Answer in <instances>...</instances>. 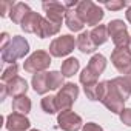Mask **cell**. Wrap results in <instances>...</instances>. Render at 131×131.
<instances>
[{
  "label": "cell",
  "instance_id": "cell-14",
  "mask_svg": "<svg viewBox=\"0 0 131 131\" xmlns=\"http://www.w3.org/2000/svg\"><path fill=\"white\" fill-rule=\"evenodd\" d=\"M60 28H62L60 23L51 22V20H48L46 17H43V20H42V23H40V28H39V31L36 32V36L40 37V39L52 37V36H56V34L60 32Z\"/></svg>",
  "mask_w": 131,
  "mask_h": 131
},
{
  "label": "cell",
  "instance_id": "cell-19",
  "mask_svg": "<svg viewBox=\"0 0 131 131\" xmlns=\"http://www.w3.org/2000/svg\"><path fill=\"white\" fill-rule=\"evenodd\" d=\"M29 13H31V8H29L26 3H23V2H19V3L14 5L13 11L9 13V19L13 20V23L20 25V23L23 22V19H25Z\"/></svg>",
  "mask_w": 131,
  "mask_h": 131
},
{
  "label": "cell",
  "instance_id": "cell-29",
  "mask_svg": "<svg viewBox=\"0 0 131 131\" xmlns=\"http://www.w3.org/2000/svg\"><path fill=\"white\" fill-rule=\"evenodd\" d=\"M97 85L99 83H93V85L83 86V93H85L86 99H90L91 102H96L97 100Z\"/></svg>",
  "mask_w": 131,
  "mask_h": 131
},
{
  "label": "cell",
  "instance_id": "cell-27",
  "mask_svg": "<svg viewBox=\"0 0 131 131\" xmlns=\"http://www.w3.org/2000/svg\"><path fill=\"white\" fill-rule=\"evenodd\" d=\"M97 79H99V76H96V74H94L91 70H88V68H85V70L80 73V76H79V80H80V83H82L83 86L93 85V83H99Z\"/></svg>",
  "mask_w": 131,
  "mask_h": 131
},
{
  "label": "cell",
  "instance_id": "cell-11",
  "mask_svg": "<svg viewBox=\"0 0 131 131\" xmlns=\"http://www.w3.org/2000/svg\"><path fill=\"white\" fill-rule=\"evenodd\" d=\"M8 131H26L31 128V122L25 114L20 113H11L6 116V123H5Z\"/></svg>",
  "mask_w": 131,
  "mask_h": 131
},
{
  "label": "cell",
  "instance_id": "cell-13",
  "mask_svg": "<svg viewBox=\"0 0 131 131\" xmlns=\"http://www.w3.org/2000/svg\"><path fill=\"white\" fill-rule=\"evenodd\" d=\"M6 88H8V94L9 96H13V97H20V96H26V91H28V82L23 79V77H20V76H17V77H14L11 82H8L6 83Z\"/></svg>",
  "mask_w": 131,
  "mask_h": 131
},
{
  "label": "cell",
  "instance_id": "cell-8",
  "mask_svg": "<svg viewBox=\"0 0 131 131\" xmlns=\"http://www.w3.org/2000/svg\"><path fill=\"white\" fill-rule=\"evenodd\" d=\"M111 63L122 76L131 74V52L128 48H114L111 52Z\"/></svg>",
  "mask_w": 131,
  "mask_h": 131
},
{
  "label": "cell",
  "instance_id": "cell-6",
  "mask_svg": "<svg viewBox=\"0 0 131 131\" xmlns=\"http://www.w3.org/2000/svg\"><path fill=\"white\" fill-rule=\"evenodd\" d=\"M106 28H108V34L116 48H128L131 36L128 34V28L123 23V20L114 19L106 25Z\"/></svg>",
  "mask_w": 131,
  "mask_h": 131
},
{
  "label": "cell",
  "instance_id": "cell-31",
  "mask_svg": "<svg viewBox=\"0 0 131 131\" xmlns=\"http://www.w3.org/2000/svg\"><path fill=\"white\" fill-rule=\"evenodd\" d=\"M120 122L126 126H131V108H123V111L119 114Z\"/></svg>",
  "mask_w": 131,
  "mask_h": 131
},
{
  "label": "cell",
  "instance_id": "cell-28",
  "mask_svg": "<svg viewBox=\"0 0 131 131\" xmlns=\"http://www.w3.org/2000/svg\"><path fill=\"white\" fill-rule=\"evenodd\" d=\"M129 3L128 2H125V0H111V2H105L103 3V6L106 8V9H110V11H120V9H123L125 6H128Z\"/></svg>",
  "mask_w": 131,
  "mask_h": 131
},
{
  "label": "cell",
  "instance_id": "cell-24",
  "mask_svg": "<svg viewBox=\"0 0 131 131\" xmlns=\"http://www.w3.org/2000/svg\"><path fill=\"white\" fill-rule=\"evenodd\" d=\"M63 74L60 71H49L48 73V86L49 90H60L65 85Z\"/></svg>",
  "mask_w": 131,
  "mask_h": 131
},
{
  "label": "cell",
  "instance_id": "cell-10",
  "mask_svg": "<svg viewBox=\"0 0 131 131\" xmlns=\"http://www.w3.org/2000/svg\"><path fill=\"white\" fill-rule=\"evenodd\" d=\"M42 8L46 13L48 20L60 23V25H62V20H65V16L68 13L65 3H60V2H45V3H42Z\"/></svg>",
  "mask_w": 131,
  "mask_h": 131
},
{
  "label": "cell",
  "instance_id": "cell-32",
  "mask_svg": "<svg viewBox=\"0 0 131 131\" xmlns=\"http://www.w3.org/2000/svg\"><path fill=\"white\" fill-rule=\"evenodd\" d=\"M82 131H103V128L99 125V123H94V122H88L83 125Z\"/></svg>",
  "mask_w": 131,
  "mask_h": 131
},
{
  "label": "cell",
  "instance_id": "cell-15",
  "mask_svg": "<svg viewBox=\"0 0 131 131\" xmlns=\"http://www.w3.org/2000/svg\"><path fill=\"white\" fill-rule=\"evenodd\" d=\"M111 83L114 86V90L117 91V94L126 102L131 96V82L126 76H120V77H116V79H111Z\"/></svg>",
  "mask_w": 131,
  "mask_h": 131
},
{
  "label": "cell",
  "instance_id": "cell-17",
  "mask_svg": "<svg viewBox=\"0 0 131 131\" xmlns=\"http://www.w3.org/2000/svg\"><path fill=\"white\" fill-rule=\"evenodd\" d=\"M77 48L80 52L83 54H91L97 49V46L94 45L93 39H91V34L90 31H82L79 36H77Z\"/></svg>",
  "mask_w": 131,
  "mask_h": 131
},
{
  "label": "cell",
  "instance_id": "cell-3",
  "mask_svg": "<svg viewBox=\"0 0 131 131\" xmlns=\"http://www.w3.org/2000/svg\"><path fill=\"white\" fill-rule=\"evenodd\" d=\"M29 52V43L22 36H14L11 43L2 51V62L3 63H16V60L23 59Z\"/></svg>",
  "mask_w": 131,
  "mask_h": 131
},
{
  "label": "cell",
  "instance_id": "cell-36",
  "mask_svg": "<svg viewBox=\"0 0 131 131\" xmlns=\"http://www.w3.org/2000/svg\"><path fill=\"white\" fill-rule=\"evenodd\" d=\"M128 51L131 52V39H129V43H128Z\"/></svg>",
  "mask_w": 131,
  "mask_h": 131
},
{
  "label": "cell",
  "instance_id": "cell-18",
  "mask_svg": "<svg viewBox=\"0 0 131 131\" xmlns=\"http://www.w3.org/2000/svg\"><path fill=\"white\" fill-rule=\"evenodd\" d=\"M31 85H32V90L37 93V94H46L49 91V86H48V73H37L32 76L31 79Z\"/></svg>",
  "mask_w": 131,
  "mask_h": 131
},
{
  "label": "cell",
  "instance_id": "cell-12",
  "mask_svg": "<svg viewBox=\"0 0 131 131\" xmlns=\"http://www.w3.org/2000/svg\"><path fill=\"white\" fill-rule=\"evenodd\" d=\"M42 20H43V17H42L39 13L31 11V13L23 19V22L20 23V28H22L25 32H28V34H36V32L39 31V28H40Z\"/></svg>",
  "mask_w": 131,
  "mask_h": 131
},
{
  "label": "cell",
  "instance_id": "cell-21",
  "mask_svg": "<svg viewBox=\"0 0 131 131\" xmlns=\"http://www.w3.org/2000/svg\"><path fill=\"white\" fill-rule=\"evenodd\" d=\"M90 34H91V39H93V42H94V45H96V46H100V45L106 43V42H108V39H110L108 28H106L105 25L94 26V28L90 31Z\"/></svg>",
  "mask_w": 131,
  "mask_h": 131
},
{
  "label": "cell",
  "instance_id": "cell-23",
  "mask_svg": "<svg viewBox=\"0 0 131 131\" xmlns=\"http://www.w3.org/2000/svg\"><path fill=\"white\" fill-rule=\"evenodd\" d=\"M31 99L28 96H20V97H14L13 99V111L14 113H20V114H28L31 111Z\"/></svg>",
  "mask_w": 131,
  "mask_h": 131
},
{
  "label": "cell",
  "instance_id": "cell-2",
  "mask_svg": "<svg viewBox=\"0 0 131 131\" xmlns=\"http://www.w3.org/2000/svg\"><path fill=\"white\" fill-rule=\"evenodd\" d=\"M76 11L80 16V19L83 20V23L88 26H99L105 17L103 9L99 5H96L94 2H91V0H82V2H79Z\"/></svg>",
  "mask_w": 131,
  "mask_h": 131
},
{
  "label": "cell",
  "instance_id": "cell-1",
  "mask_svg": "<svg viewBox=\"0 0 131 131\" xmlns=\"http://www.w3.org/2000/svg\"><path fill=\"white\" fill-rule=\"evenodd\" d=\"M97 100L102 102L103 106L106 110H110L111 113H114V114H120L123 111L125 100L117 94L111 80L99 82V85H97Z\"/></svg>",
  "mask_w": 131,
  "mask_h": 131
},
{
  "label": "cell",
  "instance_id": "cell-20",
  "mask_svg": "<svg viewBox=\"0 0 131 131\" xmlns=\"http://www.w3.org/2000/svg\"><path fill=\"white\" fill-rule=\"evenodd\" d=\"M86 68L91 70L96 76H100V74L105 71V68H106V59H105V56H102V54H94V56L90 59Z\"/></svg>",
  "mask_w": 131,
  "mask_h": 131
},
{
  "label": "cell",
  "instance_id": "cell-7",
  "mask_svg": "<svg viewBox=\"0 0 131 131\" xmlns=\"http://www.w3.org/2000/svg\"><path fill=\"white\" fill-rule=\"evenodd\" d=\"M77 46V39H74L71 34H63L56 37L49 43V54L52 57H65L74 51Z\"/></svg>",
  "mask_w": 131,
  "mask_h": 131
},
{
  "label": "cell",
  "instance_id": "cell-26",
  "mask_svg": "<svg viewBox=\"0 0 131 131\" xmlns=\"http://www.w3.org/2000/svg\"><path fill=\"white\" fill-rule=\"evenodd\" d=\"M17 74H19V65L17 63L8 65V67L3 70V73H2V83L11 82L14 77H17Z\"/></svg>",
  "mask_w": 131,
  "mask_h": 131
},
{
  "label": "cell",
  "instance_id": "cell-33",
  "mask_svg": "<svg viewBox=\"0 0 131 131\" xmlns=\"http://www.w3.org/2000/svg\"><path fill=\"white\" fill-rule=\"evenodd\" d=\"M11 40H13V37H9L8 32H3V34H2V43H0V49L3 51V49L11 43Z\"/></svg>",
  "mask_w": 131,
  "mask_h": 131
},
{
  "label": "cell",
  "instance_id": "cell-16",
  "mask_svg": "<svg viewBox=\"0 0 131 131\" xmlns=\"http://www.w3.org/2000/svg\"><path fill=\"white\" fill-rule=\"evenodd\" d=\"M65 25H67L68 29L73 31V32H82V29L85 26L83 20L80 19V16L77 14L76 9H68L67 16H65Z\"/></svg>",
  "mask_w": 131,
  "mask_h": 131
},
{
  "label": "cell",
  "instance_id": "cell-37",
  "mask_svg": "<svg viewBox=\"0 0 131 131\" xmlns=\"http://www.w3.org/2000/svg\"><path fill=\"white\" fill-rule=\"evenodd\" d=\"M29 131H40V129H29Z\"/></svg>",
  "mask_w": 131,
  "mask_h": 131
},
{
  "label": "cell",
  "instance_id": "cell-25",
  "mask_svg": "<svg viewBox=\"0 0 131 131\" xmlns=\"http://www.w3.org/2000/svg\"><path fill=\"white\" fill-rule=\"evenodd\" d=\"M40 106H42V110L46 114H56L59 111L57 102H56V96H45L42 99V102H40Z\"/></svg>",
  "mask_w": 131,
  "mask_h": 131
},
{
  "label": "cell",
  "instance_id": "cell-35",
  "mask_svg": "<svg viewBox=\"0 0 131 131\" xmlns=\"http://www.w3.org/2000/svg\"><path fill=\"white\" fill-rule=\"evenodd\" d=\"M125 17H126V20L131 23V5L128 6V9H126V13H125Z\"/></svg>",
  "mask_w": 131,
  "mask_h": 131
},
{
  "label": "cell",
  "instance_id": "cell-30",
  "mask_svg": "<svg viewBox=\"0 0 131 131\" xmlns=\"http://www.w3.org/2000/svg\"><path fill=\"white\" fill-rule=\"evenodd\" d=\"M14 5H16V3L11 2V0H3V2H0V16H2V17L9 16V13L13 11Z\"/></svg>",
  "mask_w": 131,
  "mask_h": 131
},
{
  "label": "cell",
  "instance_id": "cell-4",
  "mask_svg": "<svg viewBox=\"0 0 131 131\" xmlns=\"http://www.w3.org/2000/svg\"><path fill=\"white\" fill-rule=\"evenodd\" d=\"M49 65H51V54L43 49H37L28 59H25L23 70L34 76L37 73H43L46 68H49Z\"/></svg>",
  "mask_w": 131,
  "mask_h": 131
},
{
  "label": "cell",
  "instance_id": "cell-5",
  "mask_svg": "<svg viewBox=\"0 0 131 131\" xmlns=\"http://www.w3.org/2000/svg\"><path fill=\"white\" fill-rule=\"evenodd\" d=\"M79 97V86L73 82L65 83L56 94V102H57V108L59 111H68L71 110V106L74 105V102Z\"/></svg>",
  "mask_w": 131,
  "mask_h": 131
},
{
  "label": "cell",
  "instance_id": "cell-34",
  "mask_svg": "<svg viewBox=\"0 0 131 131\" xmlns=\"http://www.w3.org/2000/svg\"><path fill=\"white\" fill-rule=\"evenodd\" d=\"M6 96H9V94H8L6 83H2V85H0V102H3V100L6 99Z\"/></svg>",
  "mask_w": 131,
  "mask_h": 131
},
{
  "label": "cell",
  "instance_id": "cell-22",
  "mask_svg": "<svg viewBox=\"0 0 131 131\" xmlns=\"http://www.w3.org/2000/svg\"><path fill=\"white\" fill-rule=\"evenodd\" d=\"M80 68V62L76 59V57H68L62 63V68H60V73L63 74V77H73L74 74H77Z\"/></svg>",
  "mask_w": 131,
  "mask_h": 131
},
{
  "label": "cell",
  "instance_id": "cell-9",
  "mask_svg": "<svg viewBox=\"0 0 131 131\" xmlns=\"http://www.w3.org/2000/svg\"><path fill=\"white\" fill-rule=\"evenodd\" d=\"M83 125L85 123H83L82 117L71 110L62 111L57 116V126L63 131H79L83 128Z\"/></svg>",
  "mask_w": 131,
  "mask_h": 131
}]
</instances>
